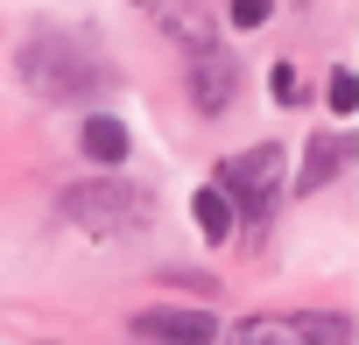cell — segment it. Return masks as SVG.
<instances>
[{
    "mask_svg": "<svg viewBox=\"0 0 359 345\" xmlns=\"http://www.w3.org/2000/svg\"><path fill=\"white\" fill-rule=\"evenodd\" d=\"M15 78L36 92V99H50V106H71V99H92V92H106L113 85V64L85 43V36H64V29H43V36H29L22 50H15Z\"/></svg>",
    "mask_w": 359,
    "mask_h": 345,
    "instance_id": "cell-1",
    "label": "cell"
},
{
    "mask_svg": "<svg viewBox=\"0 0 359 345\" xmlns=\"http://www.w3.org/2000/svg\"><path fill=\"white\" fill-rule=\"evenodd\" d=\"M57 219L85 240H134L155 226V191H141L127 177H92V184H71L57 198Z\"/></svg>",
    "mask_w": 359,
    "mask_h": 345,
    "instance_id": "cell-2",
    "label": "cell"
},
{
    "mask_svg": "<svg viewBox=\"0 0 359 345\" xmlns=\"http://www.w3.org/2000/svg\"><path fill=\"white\" fill-rule=\"evenodd\" d=\"M212 184L226 191L233 219H247V240H261V226L275 219L282 184H289V155H282V141H261V148H247V155L219 162V177H212Z\"/></svg>",
    "mask_w": 359,
    "mask_h": 345,
    "instance_id": "cell-3",
    "label": "cell"
},
{
    "mask_svg": "<svg viewBox=\"0 0 359 345\" xmlns=\"http://www.w3.org/2000/svg\"><path fill=\"white\" fill-rule=\"evenodd\" d=\"M134 338H155V345H219V317L212 310H184V303H155L134 317Z\"/></svg>",
    "mask_w": 359,
    "mask_h": 345,
    "instance_id": "cell-4",
    "label": "cell"
},
{
    "mask_svg": "<svg viewBox=\"0 0 359 345\" xmlns=\"http://www.w3.org/2000/svg\"><path fill=\"white\" fill-rule=\"evenodd\" d=\"M233 99H240V64L226 50H198L191 57V106L198 113H226Z\"/></svg>",
    "mask_w": 359,
    "mask_h": 345,
    "instance_id": "cell-5",
    "label": "cell"
},
{
    "mask_svg": "<svg viewBox=\"0 0 359 345\" xmlns=\"http://www.w3.org/2000/svg\"><path fill=\"white\" fill-rule=\"evenodd\" d=\"M345 169V134H317L310 148H303V169H296V198H310V191H324L331 177Z\"/></svg>",
    "mask_w": 359,
    "mask_h": 345,
    "instance_id": "cell-6",
    "label": "cell"
},
{
    "mask_svg": "<svg viewBox=\"0 0 359 345\" xmlns=\"http://www.w3.org/2000/svg\"><path fill=\"white\" fill-rule=\"evenodd\" d=\"M78 148H85V162L120 169V162H127V127H120L113 113H92V120H85V134H78Z\"/></svg>",
    "mask_w": 359,
    "mask_h": 345,
    "instance_id": "cell-7",
    "label": "cell"
},
{
    "mask_svg": "<svg viewBox=\"0 0 359 345\" xmlns=\"http://www.w3.org/2000/svg\"><path fill=\"white\" fill-rule=\"evenodd\" d=\"M226 345H303L296 317H240L233 331H219Z\"/></svg>",
    "mask_w": 359,
    "mask_h": 345,
    "instance_id": "cell-8",
    "label": "cell"
},
{
    "mask_svg": "<svg viewBox=\"0 0 359 345\" xmlns=\"http://www.w3.org/2000/svg\"><path fill=\"white\" fill-rule=\"evenodd\" d=\"M191 219H198V233L219 247V240L233 233V205H226V191H219V184H205V191L191 198Z\"/></svg>",
    "mask_w": 359,
    "mask_h": 345,
    "instance_id": "cell-9",
    "label": "cell"
},
{
    "mask_svg": "<svg viewBox=\"0 0 359 345\" xmlns=\"http://www.w3.org/2000/svg\"><path fill=\"white\" fill-rule=\"evenodd\" d=\"M303 345H352V317L345 310H296Z\"/></svg>",
    "mask_w": 359,
    "mask_h": 345,
    "instance_id": "cell-10",
    "label": "cell"
},
{
    "mask_svg": "<svg viewBox=\"0 0 359 345\" xmlns=\"http://www.w3.org/2000/svg\"><path fill=\"white\" fill-rule=\"evenodd\" d=\"M331 106H338V113H352V106H359V78H352V64H338V71H331Z\"/></svg>",
    "mask_w": 359,
    "mask_h": 345,
    "instance_id": "cell-11",
    "label": "cell"
},
{
    "mask_svg": "<svg viewBox=\"0 0 359 345\" xmlns=\"http://www.w3.org/2000/svg\"><path fill=\"white\" fill-rule=\"evenodd\" d=\"M275 99H282V106H303V78H296V64H275Z\"/></svg>",
    "mask_w": 359,
    "mask_h": 345,
    "instance_id": "cell-12",
    "label": "cell"
},
{
    "mask_svg": "<svg viewBox=\"0 0 359 345\" xmlns=\"http://www.w3.org/2000/svg\"><path fill=\"white\" fill-rule=\"evenodd\" d=\"M275 0H233V29H261Z\"/></svg>",
    "mask_w": 359,
    "mask_h": 345,
    "instance_id": "cell-13",
    "label": "cell"
}]
</instances>
